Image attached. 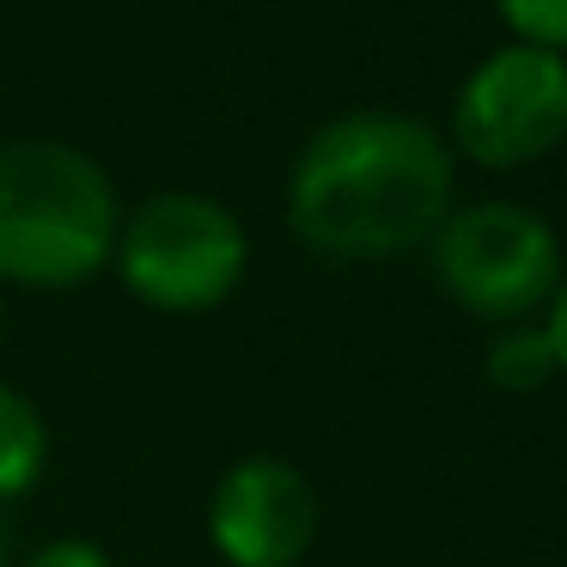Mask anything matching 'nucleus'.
<instances>
[{"label": "nucleus", "mask_w": 567, "mask_h": 567, "mask_svg": "<svg viewBox=\"0 0 567 567\" xmlns=\"http://www.w3.org/2000/svg\"><path fill=\"white\" fill-rule=\"evenodd\" d=\"M457 196L452 147L396 111H354L306 141L287 177V220L323 257H396L433 245Z\"/></svg>", "instance_id": "obj_1"}, {"label": "nucleus", "mask_w": 567, "mask_h": 567, "mask_svg": "<svg viewBox=\"0 0 567 567\" xmlns=\"http://www.w3.org/2000/svg\"><path fill=\"white\" fill-rule=\"evenodd\" d=\"M567 135V62L530 43L482 55L452 99V141L488 172H518Z\"/></svg>", "instance_id": "obj_5"}, {"label": "nucleus", "mask_w": 567, "mask_h": 567, "mask_svg": "<svg viewBox=\"0 0 567 567\" xmlns=\"http://www.w3.org/2000/svg\"><path fill=\"white\" fill-rule=\"evenodd\" d=\"M25 567H111V555L86 537H62V543H43Z\"/></svg>", "instance_id": "obj_10"}, {"label": "nucleus", "mask_w": 567, "mask_h": 567, "mask_svg": "<svg viewBox=\"0 0 567 567\" xmlns=\"http://www.w3.org/2000/svg\"><path fill=\"white\" fill-rule=\"evenodd\" d=\"M250 238L238 214L214 196H153L116 233L123 287L153 311H208L245 281Z\"/></svg>", "instance_id": "obj_3"}, {"label": "nucleus", "mask_w": 567, "mask_h": 567, "mask_svg": "<svg viewBox=\"0 0 567 567\" xmlns=\"http://www.w3.org/2000/svg\"><path fill=\"white\" fill-rule=\"evenodd\" d=\"M123 208L104 165L62 141L0 147V281L74 287L116 257Z\"/></svg>", "instance_id": "obj_2"}, {"label": "nucleus", "mask_w": 567, "mask_h": 567, "mask_svg": "<svg viewBox=\"0 0 567 567\" xmlns=\"http://www.w3.org/2000/svg\"><path fill=\"white\" fill-rule=\"evenodd\" d=\"M43 457H50V427H43L38 403L0 384V501L25 494L43 476Z\"/></svg>", "instance_id": "obj_7"}, {"label": "nucleus", "mask_w": 567, "mask_h": 567, "mask_svg": "<svg viewBox=\"0 0 567 567\" xmlns=\"http://www.w3.org/2000/svg\"><path fill=\"white\" fill-rule=\"evenodd\" d=\"M549 379H555V354L543 330H506L488 348V384H501V391H537Z\"/></svg>", "instance_id": "obj_8"}, {"label": "nucleus", "mask_w": 567, "mask_h": 567, "mask_svg": "<svg viewBox=\"0 0 567 567\" xmlns=\"http://www.w3.org/2000/svg\"><path fill=\"white\" fill-rule=\"evenodd\" d=\"M7 549H13V537H7V518H0V567H7Z\"/></svg>", "instance_id": "obj_12"}, {"label": "nucleus", "mask_w": 567, "mask_h": 567, "mask_svg": "<svg viewBox=\"0 0 567 567\" xmlns=\"http://www.w3.org/2000/svg\"><path fill=\"white\" fill-rule=\"evenodd\" d=\"M433 275L464 311L518 323L561 287V238L518 202H476L433 233Z\"/></svg>", "instance_id": "obj_4"}, {"label": "nucleus", "mask_w": 567, "mask_h": 567, "mask_svg": "<svg viewBox=\"0 0 567 567\" xmlns=\"http://www.w3.org/2000/svg\"><path fill=\"white\" fill-rule=\"evenodd\" d=\"M208 537L233 567H299L318 537V494L281 457H245L214 488Z\"/></svg>", "instance_id": "obj_6"}, {"label": "nucleus", "mask_w": 567, "mask_h": 567, "mask_svg": "<svg viewBox=\"0 0 567 567\" xmlns=\"http://www.w3.org/2000/svg\"><path fill=\"white\" fill-rule=\"evenodd\" d=\"M543 336H549V354H555V372H567V281L549 293V323H543Z\"/></svg>", "instance_id": "obj_11"}, {"label": "nucleus", "mask_w": 567, "mask_h": 567, "mask_svg": "<svg viewBox=\"0 0 567 567\" xmlns=\"http://www.w3.org/2000/svg\"><path fill=\"white\" fill-rule=\"evenodd\" d=\"M494 7H501V19L513 25L518 43L549 55L567 50V0H494Z\"/></svg>", "instance_id": "obj_9"}]
</instances>
